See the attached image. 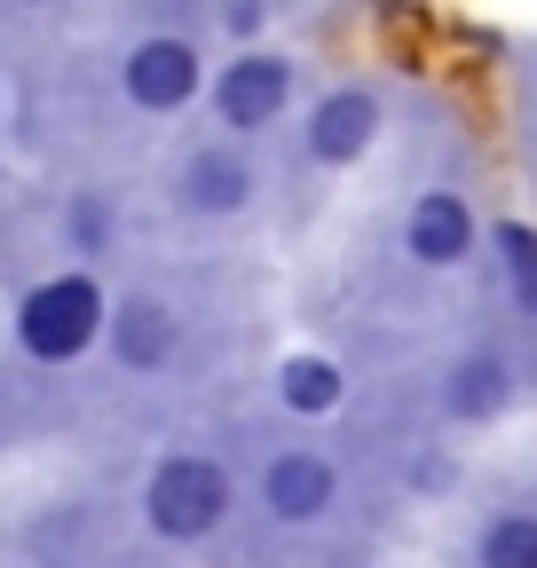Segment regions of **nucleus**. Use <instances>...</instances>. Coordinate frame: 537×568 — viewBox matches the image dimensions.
I'll return each instance as SVG.
<instances>
[{
  "mask_svg": "<svg viewBox=\"0 0 537 568\" xmlns=\"http://www.w3.org/2000/svg\"><path fill=\"white\" fill-rule=\"evenodd\" d=\"M237 514V481L214 450H166L143 474V529L159 545H206Z\"/></svg>",
  "mask_w": 537,
  "mask_h": 568,
  "instance_id": "1",
  "label": "nucleus"
},
{
  "mask_svg": "<svg viewBox=\"0 0 537 568\" xmlns=\"http://www.w3.org/2000/svg\"><path fill=\"white\" fill-rule=\"evenodd\" d=\"M103 308L111 301H103L95 268H55V276H40L17 301V347L40 372H63V364H80V355L103 339Z\"/></svg>",
  "mask_w": 537,
  "mask_h": 568,
  "instance_id": "2",
  "label": "nucleus"
},
{
  "mask_svg": "<svg viewBox=\"0 0 537 568\" xmlns=\"http://www.w3.org/2000/svg\"><path fill=\"white\" fill-rule=\"evenodd\" d=\"M293 88H301V63H293V55H277V48H237L214 80H206V103H214L222 142L268 134V126L293 111Z\"/></svg>",
  "mask_w": 537,
  "mask_h": 568,
  "instance_id": "3",
  "label": "nucleus"
},
{
  "mask_svg": "<svg viewBox=\"0 0 537 568\" xmlns=\"http://www.w3.org/2000/svg\"><path fill=\"white\" fill-rule=\"evenodd\" d=\"M119 95L143 119H174L206 95V55H197L190 32H143L119 55Z\"/></svg>",
  "mask_w": 537,
  "mask_h": 568,
  "instance_id": "4",
  "label": "nucleus"
},
{
  "mask_svg": "<svg viewBox=\"0 0 537 568\" xmlns=\"http://www.w3.org/2000/svg\"><path fill=\"white\" fill-rule=\"evenodd\" d=\"M166 190H174L182 213H197V222H237V213H253V197H261V166L245 159V142L214 134V142H190L174 159Z\"/></svg>",
  "mask_w": 537,
  "mask_h": 568,
  "instance_id": "5",
  "label": "nucleus"
},
{
  "mask_svg": "<svg viewBox=\"0 0 537 568\" xmlns=\"http://www.w3.org/2000/svg\"><path fill=\"white\" fill-rule=\"evenodd\" d=\"M379 126H387L379 88H372V80H341V88H324V95L308 103V119H301V159L324 166V174H341V166H356L372 142H379Z\"/></svg>",
  "mask_w": 537,
  "mask_h": 568,
  "instance_id": "6",
  "label": "nucleus"
},
{
  "mask_svg": "<svg viewBox=\"0 0 537 568\" xmlns=\"http://www.w3.org/2000/svg\"><path fill=\"white\" fill-rule=\"evenodd\" d=\"M103 347H111V364H119L126 379H159L174 355H182V316H174V301H159V293H119V301L103 308Z\"/></svg>",
  "mask_w": 537,
  "mask_h": 568,
  "instance_id": "7",
  "label": "nucleus"
},
{
  "mask_svg": "<svg viewBox=\"0 0 537 568\" xmlns=\"http://www.w3.org/2000/svg\"><path fill=\"white\" fill-rule=\"evenodd\" d=\"M332 506H341V466L324 450L293 443L261 466V514L277 529H316V521H332Z\"/></svg>",
  "mask_w": 537,
  "mask_h": 568,
  "instance_id": "8",
  "label": "nucleus"
},
{
  "mask_svg": "<svg viewBox=\"0 0 537 568\" xmlns=\"http://www.w3.org/2000/svg\"><path fill=\"white\" fill-rule=\"evenodd\" d=\"M475 237H483V222H475V205H466V190H419L395 222V245H403L412 268H458L475 253Z\"/></svg>",
  "mask_w": 537,
  "mask_h": 568,
  "instance_id": "9",
  "label": "nucleus"
},
{
  "mask_svg": "<svg viewBox=\"0 0 537 568\" xmlns=\"http://www.w3.org/2000/svg\"><path fill=\"white\" fill-rule=\"evenodd\" d=\"M506 403H514V364H506L498 347H466L458 364L443 372V410L458 426H490Z\"/></svg>",
  "mask_w": 537,
  "mask_h": 568,
  "instance_id": "10",
  "label": "nucleus"
},
{
  "mask_svg": "<svg viewBox=\"0 0 537 568\" xmlns=\"http://www.w3.org/2000/svg\"><path fill=\"white\" fill-rule=\"evenodd\" d=\"M277 403L293 418H332L348 403V372H341V355H324V347H293L277 355Z\"/></svg>",
  "mask_w": 537,
  "mask_h": 568,
  "instance_id": "11",
  "label": "nucleus"
},
{
  "mask_svg": "<svg viewBox=\"0 0 537 568\" xmlns=\"http://www.w3.org/2000/svg\"><path fill=\"white\" fill-rule=\"evenodd\" d=\"M475 568H537V514L529 506H498L475 529Z\"/></svg>",
  "mask_w": 537,
  "mask_h": 568,
  "instance_id": "12",
  "label": "nucleus"
},
{
  "mask_svg": "<svg viewBox=\"0 0 537 568\" xmlns=\"http://www.w3.org/2000/svg\"><path fill=\"white\" fill-rule=\"evenodd\" d=\"M111 237H119V205H111L103 190H80L72 205H63V245H72L80 261L111 253Z\"/></svg>",
  "mask_w": 537,
  "mask_h": 568,
  "instance_id": "13",
  "label": "nucleus"
},
{
  "mask_svg": "<svg viewBox=\"0 0 537 568\" xmlns=\"http://www.w3.org/2000/svg\"><path fill=\"white\" fill-rule=\"evenodd\" d=\"M490 245H498V261H506L514 308L537 316V230H529V222H490Z\"/></svg>",
  "mask_w": 537,
  "mask_h": 568,
  "instance_id": "14",
  "label": "nucleus"
},
{
  "mask_svg": "<svg viewBox=\"0 0 537 568\" xmlns=\"http://www.w3.org/2000/svg\"><path fill=\"white\" fill-rule=\"evenodd\" d=\"M214 24H222L230 40H261V32H268V9H261V0H222Z\"/></svg>",
  "mask_w": 537,
  "mask_h": 568,
  "instance_id": "15",
  "label": "nucleus"
}]
</instances>
